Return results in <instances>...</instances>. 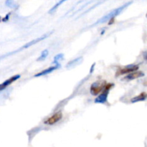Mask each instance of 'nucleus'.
Listing matches in <instances>:
<instances>
[{"mask_svg": "<svg viewBox=\"0 0 147 147\" xmlns=\"http://www.w3.org/2000/svg\"><path fill=\"white\" fill-rule=\"evenodd\" d=\"M113 86V83H107L104 90L102 91V93L95 99V103H105L107 101V98L109 96V90Z\"/></svg>", "mask_w": 147, "mask_h": 147, "instance_id": "nucleus-3", "label": "nucleus"}, {"mask_svg": "<svg viewBox=\"0 0 147 147\" xmlns=\"http://www.w3.org/2000/svg\"><path fill=\"white\" fill-rule=\"evenodd\" d=\"M63 54H59L57 55H56L55 57V59H54V62L53 63H56V64H58L59 61L61 60H63Z\"/></svg>", "mask_w": 147, "mask_h": 147, "instance_id": "nucleus-12", "label": "nucleus"}, {"mask_svg": "<svg viewBox=\"0 0 147 147\" xmlns=\"http://www.w3.org/2000/svg\"><path fill=\"white\" fill-rule=\"evenodd\" d=\"M62 118H63V113H62L61 111H58L57 113H54L53 116H50L47 119H46L44 121V123L46 125H50V126H51V125L57 123L59 121L61 120Z\"/></svg>", "mask_w": 147, "mask_h": 147, "instance_id": "nucleus-5", "label": "nucleus"}, {"mask_svg": "<svg viewBox=\"0 0 147 147\" xmlns=\"http://www.w3.org/2000/svg\"><path fill=\"white\" fill-rule=\"evenodd\" d=\"M131 3H132V1H129V2L126 3V4H124L123 5L121 6L120 7H118V8L115 9L114 10L111 11L110 13H109L108 14L105 15L104 17H103L102 18H100L99 20H98V21L95 23L94 25H96V24H101V23L105 22L110 21V20H112V19H114L116 16L119 15V14H120V13L121 12V11H123L125 8H126L128 6L130 5Z\"/></svg>", "mask_w": 147, "mask_h": 147, "instance_id": "nucleus-1", "label": "nucleus"}, {"mask_svg": "<svg viewBox=\"0 0 147 147\" xmlns=\"http://www.w3.org/2000/svg\"><path fill=\"white\" fill-rule=\"evenodd\" d=\"M47 37V35H45H45H43V36H42V37H39V38L36 39V40H32L31 42H30L27 43V44H26L24 46V48H27V47H30V46H32V45L36 44V43L38 42L41 41V40H44V39L46 38V37Z\"/></svg>", "mask_w": 147, "mask_h": 147, "instance_id": "nucleus-10", "label": "nucleus"}, {"mask_svg": "<svg viewBox=\"0 0 147 147\" xmlns=\"http://www.w3.org/2000/svg\"><path fill=\"white\" fill-rule=\"evenodd\" d=\"M146 99H147V93H146V92H142V93H141L139 95L134 97L131 100V102L134 103H136V102L143 101V100H145Z\"/></svg>", "mask_w": 147, "mask_h": 147, "instance_id": "nucleus-9", "label": "nucleus"}, {"mask_svg": "<svg viewBox=\"0 0 147 147\" xmlns=\"http://www.w3.org/2000/svg\"><path fill=\"white\" fill-rule=\"evenodd\" d=\"M59 67H60V65H59V64L56 65H55V66H52V67H48V68L45 69V70H42L41 72H40V73H38L37 74H36L35 76H34V77H39V76H45V75L49 74V73H52L53 71L55 70L56 69L58 68Z\"/></svg>", "mask_w": 147, "mask_h": 147, "instance_id": "nucleus-8", "label": "nucleus"}, {"mask_svg": "<svg viewBox=\"0 0 147 147\" xmlns=\"http://www.w3.org/2000/svg\"><path fill=\"white\" fill-rule=\"evenodd\" d=\"M144 76V73H143L142 71H136L134 72V73H130V74L127 75L126 77H124L123 78V80H134V79L139 78L143 77Z\"/></svg>", "mask_w": 147, "mask_h": 147, "instance_id": "nucleus-7", "label": "nucleus"}, {"mask_svg": "<svg viewBox=\"0 0 147 147\" xmlns=\"http://www.w3.org/2000/svg\"><path fill=\"white\" fill-rule=\"evenodd\" d=\"M145 58H146L147 60V52L146 53V54H145Z\"/></svg>", "mask_w": 147, "mask_h": 147, "instance_id": "nucleus-15", "label": "nucleus"}, {"mask_svg": "<svg viewBox=\"0 0 147 147\" xmlns=\"http://www.w3.org/2000/svg\"><path fill=\"white\" fill-rule=\"evenodd\" d=\"M143 84H144V86H146V87H147V78H146L144 80Z\"/></svg>", "mask_w": 147, "mask_h": 147, "instance_id": "nucleus-14", "label": "nucleus"}, {"mask_svg": "<svg viewBox=\"0 0 147 147\" xmlns=\"http://www.w3.org/2000/svg\"><path fill=\"white\" fill-rule=\"evenodd\" d=\"M64 1H58V2H57V4H56L55 5L54 7H53V8H52L50 10V11H49V12H50V13H51V12H53V11H55V10L56 9V8H57V7H58L60 5V4H63V3L64 2Z\"/></svg>", "mask_w": 147, "mask_h": 147, "instance_id": "nucleus-13", "label": "nucleus"}, {"mask_svg": "<svg viewBox=\"0 0 147 147\" xmlns=\"http://www.w3.org/2000/svg\"><path fill=\"white\" fill-rule=\"evenodd\" d=\"M47 55H48V50H44V51L42 53L41 55H40V57H39V58L37 59V61H39V60H45V59L46 57H47Z\"/></svg>", "mask_w": 147, "mask_h": 147, "instance_id": "nucleus-11", "label": "nucleus"}, {"mask_svg": "<svg viewBox=\"0 0 147 147\" xmlns=\"http://www.w3.org/2000/svg\"><path fill=\"white\" fill-rule=\"evenodd\" d=\"M106 85H107V83L106 80H98V81L95 82L90 86V93L93 96H97V95L100 94L104 90Z\"/></svg>", "mask_w": 147, "mask_h": 147, "instance_id": "nucleus-2", "label": "nucleus"}, {"mask_svg": "<svg viewBox=\"0 0 147 147\" xmlns=\"http://www.w3.org/2000/svg\"><path fill=\"white\" fill-rule=\"evenodd\" d=\"M20 78V75H15V76H12L10 78L7 79V80L2 83L1 84H0V90H2L4 89H5L7 86H9L10 84H11L12 83H14V81H16L17 80H18Z\"/></svg>", "mask_w": 147, "mask_h": 147, "instance_id": "nucleus-6", "label": "nucleus"}, {"mask_svg": "<svg viewBox=\"0 0 147 147\" xmlns=\"http://www.w3.org/2000/svg\"><path fill=\"white\" fill-rule=\"evenodd\" d=\"M146 17H147V14H146Z\"/></svg>", "mask_w": 147, "mask_h": 147, "instance_id": "nucleus-16", "label": "nucleus"}, {"mask_svg": "<svg viewBox=\"0 0 147 147\" xmlns=\"http://www.w3.org/2000/svg\"><path fill=\"white\" fill-rule=\"evenodd\" d=\"M138 69H139L138 65H129L123 68H119L116 72V76H121V75L130 74L134 72H136Z\"/></svg>", "mask_w": 147, "mask_h": 147, "instance_id": "nucleus-4", "label": "nucleus"}]
</instances>
